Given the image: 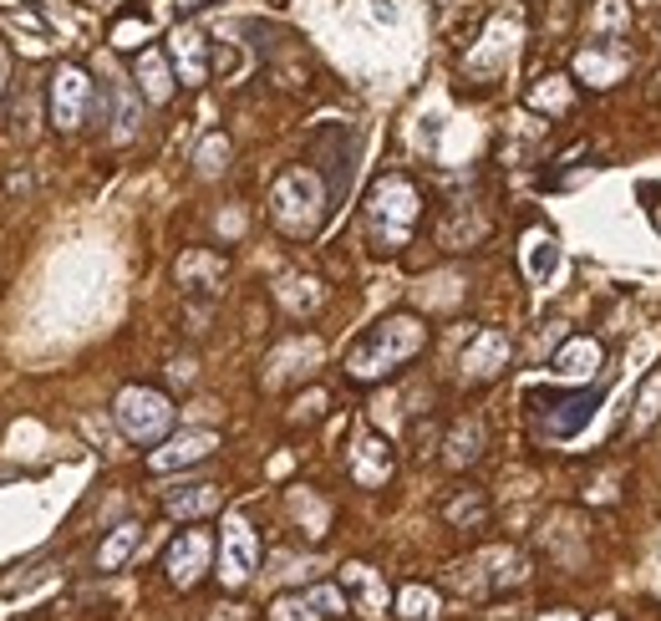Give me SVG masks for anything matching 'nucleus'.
Instances as JSON below:
<instances>
[{"mask_svg":"<svg viewBox=\"0 0 661 621\" xmlns=\"http://www.w3.org/2000/svg\"><path fill=\"white\" fill-rule=\"evenodd\" d=\"M427 342V326L418 317H387L377 326H367L346 352V377L351 383H377L387 372L408 367Z\"/></svg>","mask_w":661,"mask_h":621,"instance_id":"f257e3e1","label":"nucleus"},{"mask_svg":"<svg viewBox=\"0 0 661 621\" xmlns=\"http://www.w3.org/2000/svg\"><path fill=\"white\" fill-rule=\"evenodd\" d=\"M418 214H423V199H418V189H412L402 173L382 179V184H377V194H371V204H367L371 250H377V255L402 250V245L412 239V229H418Z\"/></svg>","mask_w":661,"mask_h":621,"instance_id":"f03ea898","label":"nucleus"},{"mask_svg":"<svg viewBox=\"0 0 661 621\" xmlns=\"http://www.w3.org/2000/svg\"><path fill=\"white\" fill-rule=\"evenodd\" d=\"M326 210H330V194L316 169L280 173V184L270 189V220H275L285 235H316Z\"/></svg>","mask_w":661,"mask_h":621,"instance_id":"7ed1b4c3","label":"nucleus"},{"mask_svg":"<svg viewBox=\"0 0 661 621\" xmlns=\"http://www.w3.org/2000/svg\"><path fill=\"white\" fill-rule=\"evenodd\" d=\"M524 403H529V424H534V433L565 443V438H575L595 418V408H600V387H585V393H529Z\"/></svg>","mask_w":661,"mask_h":621,"instance_id":"20e7f679","label":"nucleus"},{"mask_svg":"<svg viewBox=\"0 0 661 621\" xmlns=\"http://www.w3.org/2000/svg\"><path fill=\"white\" fill-rule=\"evenodd\" d=\"M112 418L132 443H163L173 428V403L159 387H122L118 403H112Z\"/></svg>","mask_w":661,"mask_h":621,"instance_id":"39448f33","label":"nucleus"},{"mask_svg":"<svg viewBox=\"0 0 661 621\" xmlns=\"http://www.w3.org/2000/svg\"><path fill=\"white\" fill-rule=\"evenodd\" d=\"M52 128L77 132L82 122H93V113L102 107V93H97L82 66H56L52 72Z\"/></svg>","mask_w":661,"mask_h":621,"instance_id":"423d86ee","label":"nucleus"},{"mask_svg":"<svg viewBox=\"0 0 661 621\" xmlns=\"http://www.w3.org/2000/svg\"><path fill=\"white\" fill-rule=\"evenodd\" d=\"M316 153H321V169L316 173H326L330 204H342L346 184H351V163H357V132L342 128V122H330V128L316 132Z\"/></svg>","mask_w":661,"mask_h":621,"instance_id":"0eeeda50","label":"nucleus"},{"mask_svg":"<svg viewBox=\"0 0 661 621\" xmlns=\"http://www.w3.org/2000/svg\"><path fill=\"white\" fill-rule=\"evenodd\" d=\"M254 570H260V535H254L250 520H229L225 540H219V581L239 591Z\"/></svg>","mask_w":661,"mask_h":621,"instance_id":"6e6552de","label":"nucleus"},{"mask_svg":"<svg viewBox=\"0 0 661 621\" xmlns=\"http://www.w3.org/2000/svg\"><path fill=\"white\" fill-rule=\"evenodd\" d=\"M209 560H214V540H209V535H204V529H184V535L169 545L163 570H169V581L178 586V591H194V586L204 581Z\"/></svg>","mask_w":661,"mask_h":621,"instance_id":"1a4fd4ad","label":"nucleus"},{"mask_svg":"<svg viewBox=\"0 0 661 621\" xmlns=\"http://www.w3.org/2000/svg\"><path fill=\"white\" fill-rule=\"evenodd\" d=\"M342 591L351 596V611L367 621H382L387 607H392V591H387L382 570L367 566V560H351V566H342Z\"/></svg>","mask_w":661,"mask_h":621,"instance_id":"9d476101","label":"nucleus"},{"mask_svg":"<svg viewBox=\"0 0 661 621\" xmlns=\"http://www.w3.org/2000/svg\"><path fill=\"white\" fill-rule=\"evenodd\" d=\"M214 449H219V433H209V428H188V433L169 438L163 449L148 453V469H153V474H173V469H188V463H204Z\"/></svg>","mask_w":661,"mask_h":621,"instance_id":"9b49d317","label":"nucleus"},{"mask_svg":"<svg viewBox=\"0 0 661 621\" xmlns=\"http://www.w3.org/2000/svg\"><path fill=\"white\" fill-rule=\"evenodd\" d=\"M173 276H178V286L188 296H214L229 276V260L219 250H184L178 265H173Z\"/></svg>","mask_w":661,"mask_h":621,"instance_id":"f8f14e48","label":"nucleus"},{"mask_svg":"<svg viewBox=\"0 0 661 621\" xmlns=\"http://www.w3.org/2000/svg\"><path fill=\"white\" fill-rule=\"evenodd\" d=\"M346 463H351V479H357V484L377 490V484L392 479V443H387L382 433H357V438H351Z\"/></svg>","mask_w":661,"mask_h":621,"instance_id":"ddd939ff","label":"nucleus"},{"mask_svg":"<svg viewBox=\"0 0 661 621\" xmlns=\"http://www.w3.org/2000/svg\"><path fill=\"white\" fill-rule=\"evenodd\" d=\"M503 362H509V336L503 331H478L474 346L463 352V377L468 383H489V377H499Z\"/></svg>","mask_w":661,"mask_h":621,"instance_id":"4468645a","label":"nucleus"},{"mask_svg":"<svg viewBox=\"0 0 661 621\" xmlns=\"http://www.w3.org/2000/svg\"><path fill=\"white\" fill-rule=\"evenodd\" d=\"M606 362V346L590 342V336H575V342H565L555 352V362H550V372L555 377H565V383H575V377H595V367Z\"/></svg>","mask_w":661,"mask_h":621,"instance_id":"2eb2a0df","label":"nucleus"},{"mask_svg":"<svg viewBox=\"0 0 661 621\" xmlns=\"http://www.w3.org/2000/svg\"><path fill=\"white\" fill-rule=\"evenodd\" d=\"M219 504H225L219 484H184V490H173L169 500H163V510H169L173 520H204V515H214Z\"/></svg>","mask_w":661,"mask_h":621,"instance_id":"dca6fc26","label":"nucleus"},{"mask_svg":"<svg viewBox=\"0 0 661 621\" xmlns=\"http://www.w3.org/2000/svg\"><path fill=\"white\" fill-rule=\"evenodd\" d=\"M478 453H484V424H478V418H463V424L443 438V459H448V469H468Z\"/></svg>","mask_w":661,"mask_h":621,"instance_id":"f3484780","label":"nucleus"},{"mask_svg":"<svg viewBox=\"0 0 661 621\" xmlns=\"http://www.w3.org/2000/svg\"><path fill=\"white\" fill-rule=\"evenodd\" d=\"M443 520L458 525V529L489 525V494H484V490H458L453 500H443Z\"/></svg>","mask_w":661,"mask_h":621,"instance_id":"a211bd4d","label":"nucleus"},{"mask_svg":"<svg viewBox=\"0 0 661 621\" xmlns=\"http://www.w3.org/2000/svg\"><path fill=\"white\" fill-rule=\"evenodd\" d=\"M138 545H143V525H132V520H128V525H118L102 545H97V570H122Z\"/></svg>","mask_w":661,"mask_h":621,"instance_id":"6ab92c4d","label":"nucleus"},{"mask_svg":"<svg viewBox=\"0 0 661 621\" xmlns=\"http://www.w3.org/2000/svg\"><path fill=\"white\" fill-rule=\"evenodd\" d=\"M138 93H143L148 103H169V97H173V77H169L163 52H143V56H138Z\"/></svg>","mask_w":661,"mask_h":621,"instance_id":"aec40b11","label":"nucleus"},{"mask_svg":"<svg viewBox=\"0 0 661 621\" xmlns=\"http://www.w3.org/2000/svg\"><path fill=\"white\" fill-rule=\"evenodd\" d=\"M173 56H178V77H184L188 87H198V82L209 77V62H204V36H198V31H178V36H173Z\"/></svg>","mask_w":661,"mask_h":621,"instance_id":"412c9836","label":"nucleus"},{"mask_svg":"<svg viewBox=\"0 0 661 621\" xmlns=\"http://www.w3.org/2000/svg\"><path fill=\"white\" fill-rule=\"evenodd\" d=\"M397 617L402 621H437L443 617V601H437L433 586H402V591H397Z\"/></svg>","mask_w":661,"mask_h":621,"instance_id":"4be33fe9","label":"nucleus"},{"mask_svg":"<svg viewBox=\"0 0 661 621\" xmlns=\"http://www.w3.org/2000/svg\"><path fill=\"white\" fill-rule=\"evenodd\" d=\"M524 260H529V276H534V280H544V276H550V270H555V260H560L555 239H550V235H529V250H524Z\"/></svg>","mask_w":661,"mask_h":621,"instance_id":"5701e85b","label":"nucleus"},{"mask_svg":"<svg viewBox=\"0 0 661 621\" xmlns=\"http://www.w3.org/2000/svg\"><path fill=\"white\" fill-rule=\"evenodd\" d=\"M194 163H198V179H214V173H225V163H229V138H204V148L194 153Z\"/></svg>","mask_w":661,"mask_h":621,"instance_id":"b1692460","label":"nucleus"},{"mask_svg":"<svg viewBox=\"0 0 661 621\" xmlns=\"http://www.w3.org/2000/svg\"><path fill=\"white\" fill-rule=\"evenodd\" d=\"M657 413H661V372H657V377H647V387H641V397H636L631 428H636V433H641V428H651V424H657Z\"/></svg>","mask_w":661,"mask_h":621,"instance_id":"393cba45","label":"nucleus"},{"mask_svg":"<svg viewBox=\"0 0 661 621\" xmlns=\"http://www.w3.org/2000/svg\"><path fill=\"white\" fill-rule=\"evenodd\" d=\"M305 596H311V607H316L321 617H346V611H351V596L342 591V581L336 586H311Z\"/></svg>","mask_w":661,"mask_h":621,"instance_id":"a878e982","label":"nucleus"},{"mask_svg":"<svg viewBox=\"0 0 661 621\" xmlns=\"http://www.w3.org/2000/svg\"><path fill=\"white\" fill-rule=\"evenodd\" d=\"M270 621H326V617L311 607V596H280L270 607Z\"/></svg>","mask_w":661,"mask_h":621,"instance_id":"bb28decb","label":"nucleus"},{"mask_svg":"<svg viewBox=\"0 0 661 621\" xmlns=\"http://www.w3.org/2000/svg\"><path fill=\"white\" fill-rule=\"evenodd\" d=\"M112 97H118V138H132V128H138V97L122 82L112 87Z\"/></svg>","mask_w":661,"mask_h":621,"instance_id":"cd10ccee","label":"nucleus"},{"mask_svg":"<svg viewBox=\"0 0 661 621\" xmlns=\"http://www.w3.org/2000/svg\"><path fill=\"white\" fill-rule=\"evenodd\" d=\"M0 93H6V72H0Z\"/></svg>","mask_w":661,"mask_h":621,"instance_id":"c85d7f7f","label":"nucleus"},{"mask_svg":"<svg viewBox=\"0 0 661 621\" xmlns=\"http://www.w3.org/2000/svg\"><path fill=\"white\" fill-rule=\"evenodd\" d=\"M550 621H555V617H550ZM560 621H575V617H560Z\"/></svg>","mask_w":661,"mask_h":621,"instance_id":"c756f323","label":"nucleus"},{"mask_svg":"<svg viewBox=\"0 0 661 621\" xmlns=\"http://www.w3.org/2000/svg\"><path fill=\"white\" fill-rule=\"evenodd\" d=\"M600 621H610V617H600Z\"/></svg>","mask_w":661,"mask_h":621,"instance_id":"7c9ffc66","label":"nucleus"}]
</instances>
